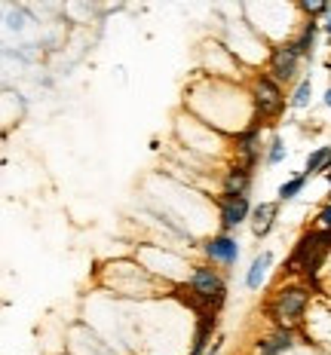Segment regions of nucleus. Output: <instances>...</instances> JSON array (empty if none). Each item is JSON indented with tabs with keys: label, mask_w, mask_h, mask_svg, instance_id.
Returning <instances> with one entry per match:
<instances>
[{
	"label": "nucleus",
	"mask_w": 331,
	"mask_h": 355,
	"mask_svg": "<svg viewBox=\"0 0 331 355\" xmlns=\"http://www.w3.org/2000/svg\"><path fill=\"white\" fill-rule=\"evenodd\" d=\"M184 291H187V303L196 309V313L218 315V309L224 306V300H227L224 279H221L218 270H212V266H196V270L190 272Z\"/></svg>",
	"instance_id": "nucleus-1"
},
{
	"label": "nucleus",
	"mask_w": 331,
	"mask_h": 355,
	"mask_svg": "<svg viewBox=\"0 0 331 355\" xmlns=\"http://www.w3.org/2000/svg\"><path fill=\"white\" fill-rule=\"evenodd\" d=\"M310 306V288L304 285H282L273 291V297L267 300V315L273 319L276 328L294 331L304 322V313Z\"/></svg>",
	"instance_id": "nucleus-2"
},
{
	"label": "nucleus",
	"mask_w": 331,
	"mask_h": 355,
	"mask_svg": "<svg viewBox=\"0 0 331 355\" xmlns=\"http://www.w3.org/2000/svg\"><path fill=\"white\" fill-rule=\"evenodd\" d=\"M331 254V233L325 230H310L298 239L291 257H289V270L304 272L307 279H316L325 263V257Z\"/></svg>",
	"instance_id": "nucleus-3"
},
{
	"label": "nucleus",
	"mask_w": 331,
	"mask_h": 355,
	"mask_svg": "<svg viewBox=\"0 0 331 355\" xmlns=\"http://www.w3.org/2000/svg\"><path fill=\"white\" fill-rule=\"evenodd\" d=\"M252 107H255L257 125L276 120V116L285 110V92L270 73H257L252 80Z\"/></svg>",
	"instance_id": "nucleus-4"
},
{
	"label": "nucleus",
	"mask_w": 331,
	"mask_h": 355,
	"mask_svg": "<svg viewBox=\"0 0 331 355\" xmlns=\"http://www.w3.org/2000/svg\"><path fill=\"white\" fill-rule=\"evenodd\" d=\"M298 64H300V55L291 43H279V46L270 49L267 68H270V77H273L276 83H289L294 73H298Z\"/></svg>",
	"instance_id": "nucleus-5"
},
{
	"label": "nucleus",
	"mask_w": 331,
	"mask_h": 355,
	"mask_svg": "<svg viewBox=\"0 0 331 355\" xmlns=\"http://www.w3.org/2000/svg\"><path fill=\"white\" fill-rule=\"evenodd\" d=\"M218 209H221V230H233V227H239L242 220L248 218L255 209L248 205V196H221L218 199Z\"/></svg>",
	"instance_id": "nucleus-6"
},
{
	"label": "nucleus",
	"mask_w": 331,
	"mask_h": 355,
	"mask_svg": "<svg viewBox=\"0 0 331 355\" xmlns=\"http://www.w3.org/2000/svg\"><path fill=\"white\" fill-rule=\"evenodd\" d=\"M205 254H209L212 261L224 263V266H233L237 263V257H239V242L230 239L227 233H218V236H212V239L205 242Z\"/></svg>",
	"instance_id": "nucleus-7"
},
{
	"label": "nucleus",
	"mask_w": 331,
	"mask_h": 355,
	"mask_svg": "<svg viewBox=\"0 0 331 355\" xmlns=\"http://www.w3.org/2000/svg\"><path fill=\"white\" fill-rule=\"evenodd\" d=\"M276 214H279V202H261V205H255V211H252V233L257 236V239H264V236L273 230Z\"/></svg>",
	"instance_id": "nucleus-8"
},
{
	"label": "nucleus",
	"mask_w": 331,
	"mask_h": 355,
	"mask_svg": "<svg viewBox=\"0 0 331 355\" xmlns=\"http://www.w3.org/2000/svg\"><path fill=\"white\" fill-rule=\"evenodd\" d=\"M215 324H218V315L200 313V319H196V331H194V349H190V355H205V352H209Z\"/></svg>",
	"instance_id": "nucleus-9"
},
{
	"label": "nucleus",
	"mask_w": 331,
	"mask_h": 355,
	"mask_svg": "<svg viewBox=\"0 0 331 355\" xmlns=\"http://www.w3.org/2000/svg\"><path fill=\"white\" fill-rule=\"evenodd\" d=\"M294 343V331H285V328H276L270 337H264L261 343H257V355H279L285 349H291Z\"/></svg>",
	"instance_id": "nucleus-10"
},
{
	"label": "nucleus",
	"mask_w": 331,
	"mask_h": 355,
	"mask_svg": "<svg viewBox=\"0 0 331 355\" xmlns=\"http://www.w3.org/2000/svg\"><path fill=\"white\" fill-rule=\"evenodd\" d=\"M248 184H252V168L233 166L230 172H227V178H224V193L227 196H246Z\"/></svg>",
	"instance_id": "nucleus-11"
},
{
	"label": "nucleus",
	"mask_w": 331,
	"mask_h": 355,
	"mask_svg": "<svg viewBox=\"0 0 331 355\" xmlns=\"http://www.w3.org/2000/svg\"><path fill=\"white\" fill-rule=\"evenodd\" d=\"M270 263H273V254H270V251H261V254H257L255 261H252V266H248V272H246V285L252 288V291H257V288H261V282L267 279Z\"/></svg>",
	"instance_id": "nucleus-12"
},
{
	"label": "nucleus",
	"mask_w": 331,
	"mask_h": 355,
	"mask_svg": "<svg viewBox=\"0 0 331 355\" xmlns=\"http://www.w3.org/2000/svg\"><path fill=\"white\" fill-rule=\"evenodd\" d=\"M316 31H319V21L310 19V21H304V28H300V34L291 40V46L298 49V55H300V58H304V55H310L313 40H316Z\"/></svg>",
	"instance_id": "nucleus-13"
},
{
	"label": "nucleus",
	"mask_w": 331,
	"mask_h": 355,
	"mask_svg": "<svg viewBox=\"0 0 331 355\" xmlns=\"http://www.w3.org/2000/svg\"><path fill=\"white\" fill-rule=\"evenodd\" d=\"M328 166H331V147H316L310 157H307L304 175L313 178V175H319V172H328Z\"/></svg>",
	"instance_id": "nucleus-14"
},
{
	"label": "nucleus",
	"mask_w": 331,
	"mask_h": 355,
	"mask_svg": "<svg viewBox=\"0 0 331 355\" xmlns=\"http://www.w3.org/2000/svg\"><path fill=\"white\" fill-rule=\"evenodd\" d=\"M307 181L310 178L307 175H298V178H289V181L279 187V202H289V199H294V196H300V190L307 187Z\"/></svg>",
	"instance_id": "nucleus-15"
},
{
	"label": "nucleus",
	"mask_w": 331,
	"mask_h": 355,
	"mask_svg": "<svg viewBox=\"0 0 331 355\" xmlns=\"http://www.w3.org/2000/svg\"><path fill=\"white\" fill-rule=\"evenodd\" d=\"M310 92H313V80H310V77H304L298 86H294L291 107H307V101H310Z\"/></svg>",
	"instance_id": "nucleus-16"
},
{
	"label": "nucleus",
	"mask_w": 331,
	"mask_h": 355,
	"mask_svg": "<svg viewBox=\"0 0 331 355\" xmlns=\"http://www.w3.org/2000/svg\"><path fill=\"white\" fill-rule=\"evenodd\" d=\"M282 157H285V147H282L279 138H273V141H270V150H267V162H270V166H276Z\"/></svg>",
	"instance_id": "nucleus-17"
},
{
	"label": "nucleus",
	"mask_w": 331,
	"mask_h": 355,
	"mask_svg": "<svg viewBox=\"0 0 331 355\" xmlns=\"http://www.w3.org/2000/svg\"><path fill=\"white\" fill-rule=\"evenodd\" d=\"M316 230H325V233H331V205H325V209H319V214H316Z\"/></svg>",
	"instance_id": "nucleus-18"
},
{
	"label": "nucleus",
	"mask_w": 331,
	"mask_h": 355,
	"mask_svg": "<svg viewBox=\"0 0 331 355\" xmlns=\"http://www.w3.org/2000/svg\"><path fill=\"white\" fill-rule=\"evenodd\" d=\"M221 352V343H218V340H215V343H212V349L209 352H205V355H218Z\"/></svg>",
	"instance_id": "nucleus-19"
},
{
	"label": "nucleus",
	"mask_w": 331,
	"mask_h": 355,
	"mask_svg": "<svg viewBox=\"0 0 331 355\" xmlns=\"http://www.w3.org/2000/svg\"><path fill=\"white\" fill-rule=\"evenodd\" d=\"M325 31L331 34V12H328V16H325Z\"/></svg>",
	"instance_id": "nucleus-20"
},
{
	"label": "nucleus",
	"mask_w": 331,
	"mask_h": 355,
	"mask_svg": "<svg viewBox=\"0 0 331 355\" xmlns=\"http://www.w3.org/2000/svg\"><path fill=\"white\" fill-rule=\"evenodd\" d=\"M325 105L331 107V89H328V92H325Z\"/></svg>",
	"instance_id": "nucleus-21"
}]
</instances>
